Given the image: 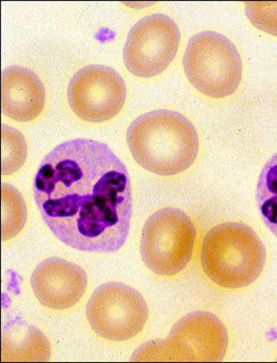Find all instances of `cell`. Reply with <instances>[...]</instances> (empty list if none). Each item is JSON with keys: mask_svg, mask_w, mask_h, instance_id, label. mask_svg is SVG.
<instances>
[{"mask_svg": "<svg viewBox=\"0 0 277 363\" xmlns=\"http://www.w3.org/2000/svg\"><path fill=\"white\" fill-rule=\"evenodd\" d=\"M33 195L46 226L70 247L109 254L127 241L131 178L107 144L77 138L55 147L40 165Z\"/></svg>", "mask_w": 277, "mask_h": 363, "instance_id": "1", "label": "cell"}, {"mask_svg": "<svg viewBox=\"0 0 277 363\" xmlns=\"http://www.w3.org/2000/svg\"><path fill=\"white\" fill-rule=\"evenodd\" d=\"M127 143L137 164L160 177H173L192 167L200 147L192 123L165 109L135 119L128 128Z\"/></svg>", "mask_w": 277, "mask_h": 363, "instance_id": "2", "label": "cell"}, {"mask_svg": "<svg viewBox=\"0 0 277 363\" xmlns=\"http://www.w3.org/2000/svg\"><path fill=\"white\" fill-rule=\"evenodd\" d=\"M266 262V246L246 224H218L203 239V272L219 287L227 290L248 287L263 273Z\"/></svg>", "mask_w": 277, "mask_h": 363, "instance_id": "3", "label": "cell"}, {"mask_svg": "<svg viewBox=\"0 0 277 363\" xmlns=\"http://www.w3.org/2000/svg\"><path fill=\"white\" fill-rule=\"evenodd\" d=\"M229 334L221 320L207 312H194L175 323L165 340H153L135 350L131 362H221Z\"/></svg>", "mask_w": 277, "mask_h": 363, "instance_id": "4", "label": "cell"}, {"mask_svg": "<svg viewBox=\"0 0 277 363\" xmlns=\"http://www.w3.org/2000/svg\"><path fill=\"white\" fill-rule=\"evenodd\" d=\"M183 66L190 84L214 99L235 94L241 82L239 52L229 38L218 33L206 30L192 36L185 51Z\"/></svg>", "mask_w": 277, "mask_h": 363, "instance_id": "5", "label": "cell"}, {"mask_svg": "<svg viewBox=\"0 0 277 363\" xmlns=\"http://www.w3.org/2000/svg\"><path fill=\"white\" fill-rule=\"evenodd\" d=\"M196 228L180 209L165 208L151 215L141 240V259L151 272L172 277L192 259Z\"/></svg>", "mask_w": 277, "mask_h": 363, "instance_id": "6", "label": "cell"}, {"mask_svg": "<svg viewBox=\"0 0 277 363\" xmlns=\"http://www.w3.org/2000/svg\"><path fill=\"white\" fill-rule=\"evenodd\" d=\"M89 325L104 340L123 342L146 327L149 310L143 295L120 282H107L92 294L86 307Z\"/></svg>", "mask_w": 277, "mask_h": 363, "instance_id": "7", "label": "cell"}, {"mask_svg": "<svg viewBox=\"0 0 277 363\" xmlns=\"http://www.w3.org/2000/svg\"><path fill=\"white\" fill-rule=\"evenodd\" d=\"M180 42V29L170 17H144L129 30L123 51L125 66L132 75L153 78L175 60Z\"/></svg>", "mask_w": 277, "mask_h": 363, "instance_id": "8", "label": "cell"}, {"mask_svg": "<svg viewBox=\"0 0 277 363\" xmlns=\"http://www.w3.org/2000/svg\"><path fill=\"white\" fill-rule=\"evenodd\" d=\"M127 97L124 79L115 69L90 65L74 74L67 87L70 108L79 118L101 123L115 118Z\"/></svg>", "mask_w": 277, "mask_h": 363, "instance_id": "9", "label": "cell"}, {"mask_svg": "<svg viewBox=\"0 0 277 363\" xmlns=\"http://www.w3.org/2000/svg\"><path fill=\"white\" fill-rule=\"evenodd\" d=\"M87 286L85 270L60 257L42 261L31 277V287L36 299L43 306L55 311L76 306Z\"/></svg>", "mask_w": 277, "mask_h": 363, "instance_id": "10", "label": "cell"}, {"mask_svg": "<svg viewBox=\"0 0 277 363\" xmlns=\"http://www.w3.org/2000/svg\"><path fill=\"white\" fill-rule=\"evenodd\" d=\"M45 104L44 84L26 67L11 66L2 72L1 110L14 121L26 123L38 118Z\"/></svg>", "mask_w": 277, "mask_h": 363, "instance_id": "11", "label": "cell"}, {"mask_svg": "<svg viewBox=\"0 0 277 363\" xmlns=\"http://www.w3.org/2000/svg\"><path fill=\"white\" fill-rule=\"evenodd\" d=\"M50 356V344L38 328L18 318L3 328L2 362H48Z\"/></svg>", "mask_w": 277, "mask_h": 363, "instance_id": "12", "label": "cell"}, {"mask_svg": "<svg viewBox=\"0 0 277 363\" xmlns=\"http://www.w3.org/2000/svg\"><path fill=\"white\" fill-rule=\"evenodd\" d=\"M256 202L264 224L277 238V152L268 160L259 177Z\"/></svg>", "mask_w": 277, "mask_h": 363, "instance_id": "13", "label": "cell"}, {"mask_svg": "<svg viewBox=\"0 0 277 363\" xmlns=\"http://www.w3.org/2000/svg\"><path fill=\"white\" fill-rule=\"evenodd\" d=\"M2 241L16 237L27 221L26 201L13 186L2 184Z\"/></svg>", "mask_w": 277, "mask_h": 363, "instance_id": "14", "label": "cell"}, {"mask_svg": "<svg viewBox=\"0 0 277 363\" xmlns=\"http://www.w3.org/2000/svg\"><path fill=\"white\" fill-rule=\"evenodd\" d=\"M1 174H13L20 170L27 159V144L23 135L17 129L2 125Z\"/></svg>", "mask_w": 277, "mask_h": 363, "instance_id": "15", "label": "cell"}, {"mask_svg": "<svg viewBox=\"0 0 277 363\" xmlns=\"http://www.w3.org/2000/svg\"><path fill=\"white\" fill-rule=\"evenodd\" d=\"M245 11L252 26L277 36V2H246Z\"/></svg>", "mask_w": 277, "mask_h": 363, "instance_id": "16", "label": "cell"}]
</instances>
